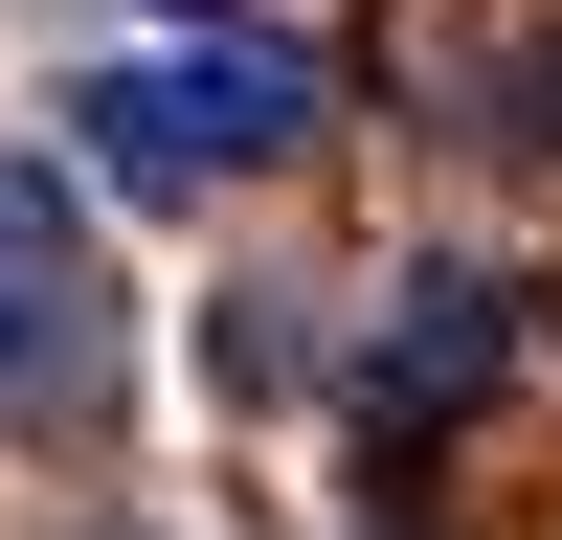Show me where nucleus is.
Here are the masks:
<instances>
[{"label": "nucleus", "mask_w": 562, "mask_h": 540, "mask_svg": "<svg viewBox=\"0 0 562 540\" xmlns=\"http://www.w3.org/2000/svg\"><path fill=\"white\" fill-rule=\"evenodd\" d=\"M68 135H90L113 203H225L248 158H293V135H315V68H293V45H158V68H90Z\"/></svg>", "instance_id": "1"}, {"label": "nucleus", "mask_w": 562, "mask_h": 540, "mask_svg": "<svg viewBox=\"0 0 562 540\" xmlns=\"http://www.w3.org/2000/svg\"><path fill=\"white\" fill-rule=\"evenodd\" d=\"M90 383H113V270H90L68 180L0 158V405H23V428H68Z\"/></svg>", "instance_id": "2"}, {"label": "nucleus", "mask_w": 562, "mask_h": 540, "mask_svg": "<svg viewBox=\"0 0 562 540\" xmlns=\"http://www.w3.org/2000/svg\"><path fill=\"white\" fill-rule=\"evenodd\" d=\"M495 360H518V315H495L473 270H428V293L383 315V360H360V383H383V428H450V405H473Z\"/></svg>", "instance_id": "3"}]
</instances>
